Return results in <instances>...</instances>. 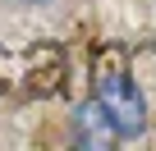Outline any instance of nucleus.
<instances>
[{
  "label": "nucleus",
  "instance_id": "nucleus-4",
  "mask_svg": "<svg viewBox=\"0 0 156 151\" xmlns=\"http://www.w3.org/2000/svg\"><path fill=\"white\" fill-rule=\"evenodd\" d=\"M14 5H46V0H14Z\"/></svg>",
  "mask_w": 156,
  "mask_h": 151
},
{
  "label": "nucleus",
  "instance_id": "nucleus-2",
  "mask_svg": "<svg viewBox=\"0 0 156 151\" xmlns=\"http://www.w3.org/2000/svg\"><path fill=\"white\" fill-rule=\"evenodd\" d=\"M64 69H69V64H64L60 46H51V41L32 46V50H28V96H51V92H60Z\"/></svg>",
  "mask_w": 156,
  "mask_h": 151
},
{
  "label": "nucleus",
  "instance_id": "nucleus-3",
  "mask_svg": "<svg viewBox=\"0 0 156 151\" xmlns=\"http://www.w3.org/2000/svg\"><path fill=\"white\" fill-rule=\"evenodd\" d=\"M73 142H78V146H87V151H106L110 142H119V133H115L110 115H106L97 101L78 105V115H73Z\"/></svg>",
  "mask_w": 156,
  "mask_h": 151
},
{
  "label": "nucleus",
  "instance_id": "nucleus-1",
  "mask_svg": "<svg viewBox=\"0 0 156 151\" xmlns=\"http://www.w3.org/2000/svg\"><path fill=\"white\" fill-rule=\"evenodd\" d=\"M92 101L110 115V124H115L119 137H138V133L147 128V101H142V92L129 83V73H124V55H119L115 46L97 55Z\"/></svg>",
  "mask_w": 156,
  "mask_h": 151
}]
</instances>
